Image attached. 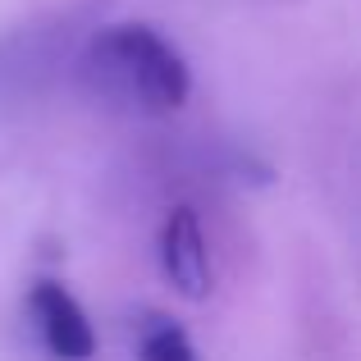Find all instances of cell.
I'll list each match as a JSON object with an SVG mask.
<instances>
[{"mask_svg": "<svg viewBox=\"0 0 361 361\" xmlns=\"http://www.w3.org/2000/svg\"><path fill=\"white\" fill-rule=\"evenodd\" d=\"M78 82L97 101L133 115H169L188 101L192 73L178 46L151 23H106L78 51Z\"/></svg>", "mask_w": 361, "mask_h": 361, "instance_id": "obj_1", "label": "cell"}, {"mask_svg": "<svg viewBox=\"0 0 361 361\" xmlns=\"http://www.w3.org/2000/svg\"><path fill=\"white\" fill-rule=\"evenodd\" d=\"M32 316H37V329H42L46 348L60 361H87L97 353V334H92L87 311L78 307V298L64 283H55V279L37 283L32 288Z\"/></svg>", "mask_w": 361, "mask_h": 361, "instance_id": "obj_2", "label": "cell"}, {"mask_svg": "<svg viewBox=\"0 0 361 361\" xmlns=\"http://www.w3.org/2000/svg\"><path fill=\"white\" fill-rule=\"evenodd\" d=\"M160 265L165 279L183 293L188 302H202L211 288V261H206V238L192 211H174L160 229Z\"/></svg>", "mask_w": 361, "mask_h": 361, "instance_id": "obj_3", "label": "cell"}, {"mask_svg": "<svg viewBox=\"0 0 361 361\" xmlns=\"http://www.w3.org/2000/svg\"><path fill=\"white\" fill-rule=\"evenodd\" d=\"M142 357L147 361H197L188 334L174 320H160V316H151V325L142 329Z\"/></svg>", "mask_w": 361, "mask_h": 361, "instance_id": "obj_4", "label": "cell"}]
</instances>
